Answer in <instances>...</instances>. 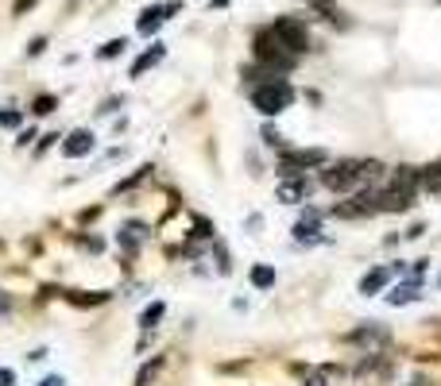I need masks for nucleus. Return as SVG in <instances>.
<instances>
[{"instance_id":"nucleus-1","label":"nucleus","mask_w":441,"mask_h":386,"mask_svg":"<svg viewBox=\"0 0 441 386\" xmlns=\"http://www.w3.org/2000/svg\"><path fill=\"white\" fill-rule=\"evenodd\" d=\"M252 54H255V62L264 66V74H275V77L291 74V70L298 66V54H294V50H286L271 28L255 31V39H252Z\"/></svg>"},{"instance_id":"nucleus-2","label":"nucleus","mask_w":441,"mask_h":386,"mask_svg":"<svg viewBox=\"0 0 441 386\" xmlns=\"http://www.w3.org/2000/svg\"><path fill=\"white\" fill-rule=\"evenodd\" d=\"M294 85L291 81H283V77H267L264 74V81H259V85L252 89V105H255V112L259 116H267V120H271V116H279L283 112V108H291L294 105Z\"/></svg>"},{"instance_id":"nucleus-3","label":"nucleus","mask_w":441,"mask_h":386,"mask_svg":"<svg viewBox=\"0 0 441 386\" xmlns=\"http://www.w3.org/2000/svg\"><path fill=\"white\" fill-rule=\"evenodd\" d=\"M271 31L279 35V43H283L286 50H294V54H306V50H310V28H306V19L279 16L271 23Z\"/></svg>"},{"instance_id":"nucleus-4","label":"nucleus","mask_w":441,"mask_h":386,"mask_svg":"<svg viewBox=\"0 0 441 386\" xmlns=\"http://www.w3.org/2000/svg\"><path fill=\"white\" fill-rule=\"evenodd\" d=\"M360 182H364V178H360V163H356V159H344V163L322 170V185L329 193H349V190H356Z\"/></svg>"},{"instance_id":"nucleus-5","label":"nucleus","mask_w":441,"mask_h":386,"mask_svg":"<svg viewBox=\"0 0 441 386\" xmlns=\"http://www.w3.org/2000/svg\"><path fill=\"white\" fill-rule=\"evenodd\" d=\"M314 166H325L322 147H298V151L279 154V174H286V178H294V174H302V170H314Z\"/></svg>"},{"instance_id":"nucleus-6","label":"nucleus","mask_w":441,"mask_h":386,"mask_svg":"<svg viewBox=\"0 0 441 386\" xmlns=\"http://www.w3.org/2000/svg\"><path fill=\"white\" fill-rule=\"evenodd\" d=\"M93 151V132L89 128H74L70 135H62V154L66 159H86Z\"/></svg>"},{"instance_id":"nucleus-7","label":"nucleus","mask_w":441,"mask_h":386,"mask_svg":"<svg viewBox=\"0 0 441 386\" xmlns=\"http://www.w3.org/2000/svg\"><path fill=\"white\" fill-rule=\"evenodd\" d=\"M418 298H422V274H411L406 282H399V286L387 294L391 305H411V301H418Z\"/></svg>"},{"instance_id":"nucleus-8","label":"nucleus","mask_w":441,"mask_h":386,"mask_svg":"<svg viewBox=\"0 0 441 386\" xmlns=\"http://www.w3.org/2000/svg\"><path fill=\"white\" fill-rule=\"evenodd\" d=\"M333 216H341V221H368V216H375V209H372V201H368V193H360L356 201L337 205Z\"/></svg>"},{"instance_id":"nucleus-9","label":"nucleus","mask_w":441,"mask_h":386,"mask_svg":"<svg viewBox=\"0 0 441 386\" xmlns=\"http://www.w3.org/2000/svg\"><path fill=\"white\" fill-rule=\"evenodd\" d=\"M317 228H322V212H317V209H306L302 212V221H298V224H294V240H310V243H322V236H314V232Z\"/></svg>"},{"instance_id":"nucleus-10","label":"nucleus","mask_w":441,"mask_h":386,"mask_svg":"<svg viewBox=\"0 0 441 386\" xmlns=\"http://www.w3.org/2000/svg\"><path fill=\"white\" fill-rule=\"evenodd\" d=\"M349 340H353V344H364V347H380V344H387V340H391V328H383V325H364V328H356Z\"/></svg>"},{"instance_id":"nucleus-11","label":"nucleus","mask_w":441,"mask_h":386,"mask_svg":"<svg viewBox=\"0 0 441 386\" xmlns=\"http://www.w3.org/2000/svg\"><path fill=\"white\" fill-rule=\"evenodd\" d=\"M275 197H279L283 205H302L306 197H310V185L302 182V174H294V182H283Z\"/></svg>"},{"instance_id":"nucleus-12","label":"nucleus","mask_w":441,"mask_h":386,"mask_svg":"<svg viewBox=\"0 0 441 386\" xmlns=\"http://www.w3.org/2000/svg\"><path fill=\"white\" fill-rule=\"evenodd\" d=\"M391 274H395L391 267H372L368 274H364V282H360V294H364V298H375V294L391 282Z\"/></svg>"},{"instance_id":"nucleus-13","label":"nucleus","mask_w":441,"mask_h":386,"mask_svg":"<svg viewBox=\"0 0 441 386\" xmlns=\"http://www.w3.org/2000/svg\"><path fill=\"white\" fill-rule=\"evenodd\" d=\"M163 58H167V47H163V43H151V47H147L144 54L136 58V62H132V77H144L147 70H151V66H159Z\"/></svg>"},{"instance_id":"nucleus-14","label":"nucleus","mask_w":441,"mask_h":386,"mask_svg":"<svg viewBox=\"0 0 441 386\" xmlns=\"http://www.w3.org/2000/svg\"><path fill=\"white\" fill-rule=\"evenodd\" d=\"M163 23H167V16H163V4H159V8H144V12H139V19H136V31H139V35H155Z\"/></svg>"},{"instance_id":"nucleus-15","label":"nucleus","mask_w":441,"mask_h":386,"mask_svg":"<svg viewBox=\"0 0 441 386\" xmlns=\"http://www.w3.org/2000/svg\"><path fill=\"white\" fill-rule=\"evenodd\" d=\"M66 301L70 305H78V309H93V305H105L108 294L105 290H81V294L74 290V294H66Z\"/></svg>"},{"instance_id":"nucleus-16","label":"nucleus","mask_w":441,"mask_h":386,"mask_svg":"<svg viewBox=\"0 0 441 386\" xmlns=\"http://www.w3.org/2000/svg\"><path fill=\"white\" fill-rule=\"evenodd\" d=\"M418 190H422V193H441V163L422 166V174H418Z\"/></svg>"},{"instance_id":"nucleus-17","label":"nucleus","mask_w":441,"mask_h":386,"mask_svg":"<svg viewBox=\"0 0 441 386\" xmlns=\"http://www.w3.org/2000/svg\"><path fill=\"white\" fill-rule=\"evenodd\" d=\"M117 243L132 255V251H139V243H144V228L136 232V224H124V228L117 232Z\"/></svg>"},{"instance_id":"nucleus-18","label":"nucleus","mask_w":441,"mask_h":386,"mask_svg":"<svg viewBox=\"0 0 441 386\" xmlns=\"http://www.w3.org/2000/svg\"><path fill=\"white\" fill-rule=\"evenodd\" d=\"M163 313H167V305H163V301H151V305L139 313V328H147V332H151V328L163 321Z\"/></svg>"},{"instance_id":"nucleus-19","label":"nucleus","mask_w":441,"mask_h":386,"mask_svg":"<svg viewBox=\"0 0 441 386\" xmlns=\"http://www.w3.org/2000/svg\"><path fill=\"white\" fill-rule=\"evenodd\" d=\"M163 363H167V359H163V356H155V359H151V363H144V367H139V375H136V386H151V378H155L159 371H163Z\"/></svg>"},{"instance_id":"nucleus-20","label":"nucleus","mask_w":441,"mask_h":386,"mask_svg":"<svg viewBox=\"0 0 441 386\" xmlns=\"http://www.w3.org/2000/svg\"><path fill=\"white\" fill-rule=\"evenodd\" d=\"M252 286L255 290H271L275 286V270L271 267H252Z\"/></svg>"},{"instance_id":"nucleus-21","label":"nucleus","mask_w":441,"mask_h":386,"mask_svg":"<svg viewBox=\"0 0 441 386\" xmlns=\"http://www.w3.org/2000/svg\"><path fill=\"white\" fill-rule=\"evenodd\" d=\"M55 108H59V96H55V93H43V96H35L31 112H35V116H50Z\"/></svg>"},{"instance_id":"nucleus-22","label":"nucleus","mask_w":441,"mask_h":386,"mask_svg":"<svg viewBox=\"0 0 441 386\" xmlns=\"http://www.w3.org/2000/svg\"><path fill=\"white\" fill-rule=\"evenodd\" d=\"M124 47H128V39H108L105 47L97 50V58H101V62H108V58H117V54H124Z\"/></svg>"},{"instance_id":"nucleus-23","label":"nucleus","mask_w":441,"mask_h":386,"mask_svg":"<svg viewBox=\"0 0 441 386\" xmlns=\"http://www.w3.org/2000/svg\"><path fill=\"white\" fill-rule=\"evenodd\" d=\"M310 4H314V12H322L325 19H333V23H341V28H344V19H341V12H337L333 0H310Z\"/></svg>"},{"instance_id":"nucleus-24","label":"nucleus","mask_w":441,"mask_h":386,"mask_svg":"<svg viewBox=\"0 0 441 386\" xmlns=\"http://www.w3.org/2000/svg\"><path fill=\"white\" fill-rule=\"evenodd\" d=\"M190 236H197V240H213V221L209 216H194V232Z\"/></svg>"},{"instance_id":"nucleus-25","label":"nucleus","mask_w":441,"mask_h":386,"mask_svg":"<svg viewBox=\"0 0 441 386\" xmlns=\"http://www.w3.org/2000/svg\"><path fill=\"white\" fill-rule=\"evenodd\" d=\"M147 174H151V166H139L132 178H124V182L117 185V193H124V190H132V185H139V182H147Z\"/></svg>"},{"instance_id":"nucleus-26","label":"nucleus","mask_w":441,"mask_h":386,"mask_svg":"<svg viewBox=\"0 0 441 386\" xmlns=\"http://www.w3.org/2000/svg\"><path fill=\"white\" fill-rule=\"evenodd\" d=\"M213 255H217V270H221V274H228V251H225V243H221V240L213 243Z\"/></svg>"},{"instance_id":"nucleus-27","label":"nucleus","mask_w":441,"mask_h":386,"mask_svg":"<svg viewBox=\"0 0 441 386\" xmlns=\"http://www.w3.org/2000/svg\"><path fill=\"white\" fill-rule=\"evenodd\" d=\"M20 124H23L20 112H12V108H4V112H0V128H20Z\"/></svg>"},{"instance_id":"nucleus-28","label":"nucleus","mask_w":441,"mask_h":386,"mask_svg":"<svg viewBox=\"0 0 441 386\" xmlns=\"http://www.w3.org/2000/svg\"><path fill=\"white\" fill-rule=\"evenodd\" d=\"M12 309H16V298H12V294H8V290H0V321H4V317H8V313H12Z\"/></svg>"},{"instance_id":"nucleus-29","label":"nucleus","mask_w":441,"mask_h":386,"mask_svg":"<svg viewBox=\"0 0 441 386\" xmlns=\"http://www.w3.org/2000/svg\"><path fill=\"white\" fill-rule=\"evenodd\" d=\"M55 139H62V135H59V132H47V135H43V143L35 147V154H47L50 147H55Z\"/></svg>"},{"instance_id":"nucleus-30","label":"nucleus","mask_w":441,"mask_h":386,"mask_svg":"<svg viewBox=\"0 0 441 386\" xmlns=\"http://www.w3.org/2000/svg\"><path fill=\"white\" fill-rule=\"evenodd\" d=\"M117 105H120V96H108V101H101L97 116H108V112H117Z\"/></svg>"},{"instance_id":"nucleus-31","label":"nucleus","mask_w":441,"mask_h":386,"mask_svg":"<svg viewBox=\"0 0 441 386\" xmlns=\"http://www.w3.org/2000/svg\"><path fill=\"white\" fill-rule=\"evenodd\" d=\"M43 50H47V39H43V35H39V39H31V47H28V54L35 58V54H43Z\"/></svg>"},{"instance_id":"nucleus-32","label":"nucleus","mask_w":441,"mask_h":386,"mask_svg":"<svg viewBox=\"0 0 441 386\" xmlns=\"http://www.w3.org/2000/svg\"><path fill=\"white\" fill-rule=\"evenodd\" d=\"M178 12H182V0H167V4H163V16H178Z\"/></svg>"},{"instance_id":"nucleus-33","label":"nucleus","mask_w":441,"mask_h":386,"mask_svg":"<svg viewBox=\"0 0 441 386\" xmlns=\"http://www.w3.org/2000/svg\"><path fill=\"white\" fill-rule=\"evenodd\" d=\"M0 386H16V371H8V367H0Z\"/></svg>"},{"instance_id":"nucleus-34","label":"nucleus","mask_w":441,"mask_h":386,"mask_svg":"<svg viewBox=\"0 0 441 386\" xmlns=\"http://www.w3.org/2000/svg\"><path fill=\"white\" fill-rule=\"evenodd\" d=\"M422 232H426V224H411V228H406V232H402V236H406V240H418V236H422Z\"/></svg>"},{"instance_id":"nucleus-35","label":"nucleus","mask_w":441,"mask_h":386,"mask_svg":"<svg viewBox=\"0 0 441 386\" xmlns=\"http://www.w3.org/2000/svg\"><path fill=\"white\" fill-rule=\"evenodd\" d=\"M39 386H66V378H62V375H47Z\"/></svg>"},{"instance_id":"nucleus-36","label":"nucleus","mask_w":441,"mask_h":386,"mask_svg":"<svg viewBox=\"0 0 441 386\" xmlns=\"http://www.w3.org/2000/svg\"><path fill=\"white\" fill-rule=\"evenodd\" d=\"M31 139H35V132H31V128H23V132H20V139H16V143H20V147H28Z\"/></svg>"},{"instance_id":"nucleus-37","label":"nucleus","mask_w":441,"mask_h":386,"mask_svg":"<svg viewBox=\"0 0 441 386\" xmlns=\"http://www.w3.org/2000/svg\"><path fill=\"white\" fill-rule=\"evenodd\" d=\"M264 143H279V132H275V128H264Z\"/></svg>"},{"instance_id":"nucleus-38","label":"nucleus","mask_w":441,"mask_h":386,"mask_svg":"<svg viewBox=\"0 0 441 386\" xmlns=\"http://www.w3.org/2000/svg\"><path fill=\"white\" fill-rule=\"evenodd\" d=\"M426 267H430V259H418V263L411 267V274H426Z\"/></svg>"},{"instance_id":"nucleus-39","label":"nucleus","mask_w":441,"mask_h":386,"mask_svg":"<svg viewBox=\"0 0 441 386\" xmlns=\"http://www.w3.org/2000/svg\"><path fill=\"white\" fill-rule=\"evenodd\" d=\"M306 386H329V378H325V375H314V378H306Z\"/></svg>"},{"instance_id":"nucleus-40","label":"nucleus","mask_w":441,"mask_h":386,"mask_svg":"<svg viewBox=\"0 0 441 386\" xmlns=\"http://www.w3.org/2000/svg\"><path fill=\"white\" fill-rule=\"evenodd\" d=\"M233 0H209V8H228Z\"/></svg>"},{"instance_id":"nucleus-41","label":"nucleus","mask_w":441,"mask_h":386,"mask_svg":"<svg viewBox=\"0 0 441 386\" xmlns=\"http://www.w3.org/2000/svg\"><path fill=\"white\" fill-rule=\"evenodd\" d=\"M406 386H430V383H426V378H414V383H406Z\"/></svg>"},{"instance_id":"nucleus-42","label":"nucleus","mask_w":441,"mask_h":386,"mask_svg":"<svg viewBox=\"0 0 441 386\" xmlns=\"http://www.w3.org/2000/svg\"><path fill=\"white\" fill-rule=\"evenodd\" d=\"M438 286H441V278H438Z\"/></svg>"}]
</instances>
